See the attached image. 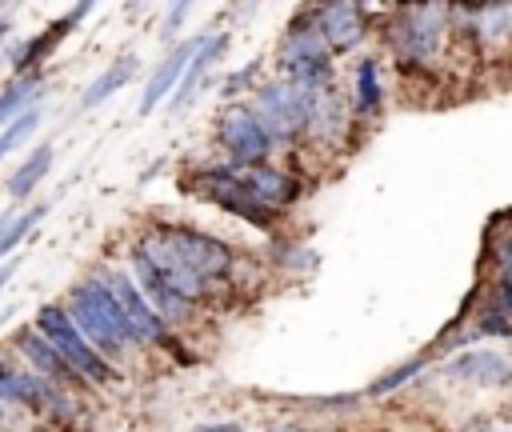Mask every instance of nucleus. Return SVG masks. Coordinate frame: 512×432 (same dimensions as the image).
<instances>
[{
	"label": "nucleus",
	"mask_w": 512,
	"mask_h": 432,
	"mask_svg": "<svg viewBox=\"0 0 512 432\" xmlns=\"http://www.w3.org/2000/svg\"><path fill=\"white\" fill-rule=\"evenodd\" d=\"M64 312L72 316V324L80 328V336L104 356V360H120L128 348H136L132 332H128V320L112 296V288L104 284V276H88L80 284H72L68 292V304Z\"/></svg>",
	"instance_id": "1"
},
{
	"label": "nucleus",
	"mask_w": 512,
	"mask_h": 432,
	"mask_svg": "<svg viewBox=\"0 0 512 432\" xmlns=\"http://www.w3.org/2000/svg\"><path fill=\"white\" fill-rule=\"evenodd\" d=\"M32 328L76 368V376H80L84 384H116V380H120V368H116L112 360H104V356L80 336V328L72 324V316L64 312V304H40L36 316H32Z\"/></svg>",
	"instance_id": "2"
},
{
	"label": "nucleus",
	"mask_w": 512,
	"mask_h": 432,
	"mask_svg": "<svg viewBox=\"0 0 512 432\" xmlns=\"http://www.w3.org/2000/svg\"><path fill=\"white\" fill-rule=\"evenodd\" d=\"M0 404H16V408L36 412L52 424H76V412H80V400L72 392L52 388L48 380L28 372L12 356H0Z\"/></svg>",
	"instance_id": "3"
},
{
	"label": "nucleus",
	"mask_w": 512,
	"mask_h": 432,
	"mask_svg": "<svg viewBox=\"0 0 512 432\" xmlns=\"http://www.w3.org/2000/svg\"><path fill=\"white\" fill-rule=\"evenodd\" d=\"M148 232L172 252L176 264H184V268H188L192 276H200L204 284H220V280L232 272V248H228L224 240L200 232V228L160 220V224H152Z\"/></svg>",
	"instance_id": "4"
},
{
	"label": "nucleus",
	"mask_w": 512,
	"mask_h": 432,
	"mask_svg": "<svg viewBox=\"0 0 512 432\" xmlns=\"http://www.w3.org/2000/svg\"><path fill=\"white\" fill-rule=\"evenodd\" d=\"M184 188L196 192V196H204V200H212V204H220L224 212H232V216H240V220H248V224H260V228H272V224H276V212L264 208V204L244 188L240 168H232V164L200 168V172H192V176L184 180Z\"/></svg>",
	"instance_id": "5"
},
{
	"label": "nucleus",
	"mask_w": 512,
	"mask_h": 432,
	"mask_svg": "<svg viewBox=\"0 0 512 432\" xmlns=\"http://www.w3.org/2000/svg\"><path fill=\"white\" fill-rule=\"evenodd\" d=\"M104 284L112 288V296H116V304H120V312H124V320H128V332H132V340L136 344H152V348H164V352H172L176 360H192L188 352H180L184 344L172 336V328L156 316V308L144 300V292L136 288V280L128 276V272H108L104 276Z\"/></svg>",
	"instance_id": "6"
},
{
	"label": "nucleus",
	"mask_w": 512,
	"mask_h": 432,
	"mask_svg": "<svg viewBox=\"0 0 512 432\" xmlns=\"http://www.w3.org/2000/svg\"><path fill=\"white\" fill-rule=\"evenodd\" d=\"M280 68L292 84H304V88H320L328 80V48L316 32V20H312V8H304L292 24H288V36L280 44Z\"/></svg>",
	"instance_id": "7"
},
{
	"label": "nucleus",
	"mask_w": 512,
	"mask_h": 432,
	"mask_svg": "<svg viewBox=\"0 0 512 432\" xmlns=\"http://www.w3.org/2000/svg\"><path fill=\"white\" fill-rule=\"evenodd\" d=\"M216 136H220V144H224L232 168H256V164H264V156H268V148H272L268 128L260 124V116H256L248 104L224 108L220 120H216Z\"/></svg>",
	"instance_id": "8"
},
{
	"label": "nucleus",
	"mask_w": 512,
	"mask_h": 432,
	"mask_svg": "<svg viewBox=\"0 0 512 432\" xmlns=\"http://www.w3.org/2000/svg\"><path fill=\"white\" fill-rule=\"evenodd\" d=\"M312 96L316 88H304V84H268L260 88V100H256V116L260 124L268 128V136H296L300 128H308V116H312Z\"/></svg>",
	"instance_id": "9"
},
{
	"label": "nucleus",
	"mask_w": 512,
	"mask_h": 432,
	"mask_svg": "<svg viewBox=\"0 0 512 432\" xmlns=\"http://www.w3.org/2000/svg\"><path fill=\"white\" fill-rule=\"evenodd\" d=\"M444 20H448V8L440 4H424V8H404L400 20L392 24V48L404 64H424L436 56L440 48V36H444Z\"/></svg>",
	"instance_id": "10"
},
{
	"label": "nucleus",
	"mask_w": 512,
	"mask_h": 432,
	"mask_svg": "<svg viewBox=\"0 0 512 432\" xmlns=\"http://www.w3.org/2000/svg\"><path fill=\"white\" fill-rule=\"evenodd\" d=\"M8 348H12V352L24 360V368H28V372H36L40 380H48L52 388L72 392V396L88 388V384L76 376V368H72V364H68V360H64V356H60V352H56V348H52V344H48V340H44V336L32 328V324L16 328V336L8 340Z\"/></svg>",
	"instance_id": "11"
},
{
	"label": "nucleus",
	"mask_w": 512,
	"mask_h": 432,
	"mask_svg": "<svg viewBox=\"0 0 512 432\" xmlns=\"http://www.w3.org/2000/svg\"><path fill=\"white\" fill-rule=\"evenodd\" d=\"M88 12H92L88 4H76L68 16H60V20H52L48 28H40V32H32V36H24V40L12 48V72H16V76L36 72V68L56 52V44H60V40H64V36H68V32H72Z\"/></svg>",
	"instance_id": "12"
},
{
	"label": "nucleus",
	"mask_w": 512,
	"mask_h": 432,
	"mask_svg": "<svg viewBox=\"0 0 512 432\" xmlns=\"http://www.w3.org/2000/svg\"><path fill=\"white\" fill-rule=\"evenodd\" d=\"M312 20H316V32L324 40V48H352L360 36H364V8L356 4H324V8H312Z\"/></svg>",
	"instance_id": "13"
},
{
	"label": "nucleus",
	"mask_w": 512,
	"mask_h": 432,
	"mask_svg": "<svg viewBox=\"0 0 512 432\" xmlns=\"http://www.w3.org/2000/svg\"><path fill=\"white\" fill-rule=\"evenodd\" d=\"M200 40H204V36L176 44V48H172V52H168V56L156 64V72L148 76V84H144V96H140V116L156 112V104H160L164 96H172V88L180 84V76H184V68H188V60H192V52L200 48Z\"/></svg>",
	"instance_id": "14"
},
{
	"label": "nucleus",
	"mask_w": 512,
	"mask_h": 432,
	"mask_svg": "<svg viewBox=\"0 0 512 432\" xmlns=\"http://www.w3.org/2000/svg\"><path fill=\"white\" fill-rule=\"evenodd\" d=\"M240 180H244V188L264 204V208H272V212H280L284 204H292L296 196H300V184L288 176V172H280V168H268V164H256V168H240Z\"/></svg>",
	"instance_id": "15"
},
{
	"label": "nucleus",
	"mask_w": 512,
	"mask_h": 432,
	"mask_svg": "<svg viewBox=\"0 0 512 432\" xmlns=\"http://www.w3.org/2000/svg\"><path fill=\"white\" fill-rule=\"evenodd\" d=\"M224 48H228V32H216V36H204V40H200V48L192 52V60H188V68H184L180 84L172 88V108H176V112H180V108H188V100L196 96V88H200L204 72L216 64V56H224Z\"/></svg>",
	"instance_id": "16"
},
{
	"label": "nucleus",
	"mask_w": 512,
	"mask_h": 432,
	"mask_svg": "<svg viewBox=\"0 0 512 432\" xmlns=\"http://www.w3.org/2000/svg\"><path fill=\"white\" fill-rule=\"evenodd\" d=\"M448 376L456 380H472V384H508L512 380V368L500 352H488V348H476V352H464L460 360L448 364Z\"/></svg>",
	"instance_id": "17"
},
{
	"label": "nucleus",
	"mask_w": 512,
	"mask_h": 432,
	"mask_svg": "<svg viewBox=\"0 0 512 432\" xmlns=\"http://www.w3.org/2000/svg\"><path fill=\"white\" fill-rule=\"evenodd\" d=\"M52 156H56V148H52V144H40V148H32V152L16 164V172L8 176V200H12V204L28 200V196L40 188V180H44L48 168H52Z\"/></svg>",
	"instance_id": "18"
},
{
	"label": "nucleus",
	"mask_w": 512,
	"mask_h": 432,
	"mask_svg": "<svg viewBox=\"0 0 512 432\" xmlns=\"http://www.w3.org/2000/svg\"><path fill=\"white\" fill-rule=\"evenodd\" d=\"M132 76H136V56H132V52L116 56V60H112V64H108V68H104V72H100V76H96V80L84 88L80 108H84V112H88V108H100V104H104L112 92H120V88H124Z\"/></svg>",
	"instance_id": "19"
},
{
	"label": "nucleus",
	"mask_w": 512,
	"mask_h": 432,
	"mask_svg": "<svg viewBox=\"0 0 512 432\" xmlns=\"http://www.w3.org/2000/svg\"><path fill=\"white\" fill-rule=\"evenodd\" d=\"M44 92V76L40 72H28V76H16L4 92H0V128H8L16 116H24L28 108H36Z\"/></svg>",
	"instance_id": "20"
},
{
	"label": "nucleus",
	"mask_w": 512,
	"mask_h": 432,
	"mask_svg": "<svg viewBox=\"0 0 512 432\" xmlns=\"http://www.w3.org/2000/svg\"><path fill=\"white\" fill-rule=\"evenodd\" d=\"M48 216V204H32L24 212H0V264L12 260V252L28 240V232Z\"/></svg>",
	"instance_id": "21"
},
{
	"label": "nucleus",
	"mask_w": 512,
	"mask_h": 432,
	"mask_svg": "<svg viewBox=\"0 0 512 432\" xmlns=\"http://www.w3.org/2000/svg\"><path fill=\"white\" fill-rule=\"evenodd\" d=\"M384 100V84H380V72H376V56H364L356 64V112H376Z\"/></svg>",
	"instance_id": "22"
},
{
	"label": "nucleus",
	"mask_w": 512,
	"mask_h": 432,
	"mask_svg": "<svg viewBox=\"0 0 512 432\" xmlns=\"http://www.w3.org/2000/svg\"><path fill=\"white\" fill-rule=\"evenodd\" d=\"M40 128V108H28L24 116H16L8 128H0V160L12 156L16 148H24L32 140V132Z\"/></svg>",
	"instance_id": "23"
},
{
	"label": "nucleus",
	"mask_w": 512,
	"mask_h": 432,
	"mask_svg": "<svg viewBox=\"0 0 512 432\" xmlns=\"http://www.w3.org/2000/svg\"><path fill=\"white\" fill-rule=\"evenodd\" d=\"M424 368V360H408V364H400V368H392V372H384L376 384H372V392H392V388H400L408 376H416Z\"/></svg>",
	"instance_id": "24"
},
{
	"label": "nucleus",
	"mask_w": 512,
	"mask_h": 432,
	"mask_svg": "<svg viewBox=\"0 0 512 432\" xmlns=\"http://www.w3.org/2000/svg\"><path fill=\"white\" fill-rule=\"evenodd\" d=\"M476 332H480V336H512V316L488 308V312L480 316V328H476Z\"/></svg>",
	"instance_id": "25"
},
{
	"label": "nucleus",
	"mask_w": 512,
	"mask_h": 432,
	"mask_svg": "<svg viewBox=\"0 0 512 432\" xmlns=\"http://www.w3.org/2000/svg\"><path fill=\"white\" fill-rule=\"evenodd\" d=\"M184 16H188V4H172V8H168V20H164V36H172Z\"/></svg>",
	"instance_id": "26"
},
{
	"label": "nucleus",
	"mask_w": 512,
	"mask_h": 432,
	"mask_svg": "<svg viewBox=\"0 0 512 432\" xmlns=\"http://www.w3.org/2000/svg\"><path fill=\"white\" fill-rule=\"evenodd\" d=\"M12 276H16V260H4V264H0V296H4V288H8Z\"/></svg>",
	"instance_id": "27"
},
{
	"label": "nucleus",
	"mask_w": 512,
	"mask_h": 432,
	"mask_svg": "<svg viewBox=\"0 0 512 432\" xmlns=\"http://www.w3.org/2000/svg\"><path fill=\"white\" fill-rule=\"evenodd\" d=\"M192 432H240V424H200Z\"/></svg>",
	"instance_id": "28"
},
{
	"label": "nucleus",
	"mask_w": 512,
	"mask_h": 432,
	"mask_svg": "<svg viewBox=\"0 0 512 432\" xmlns=\"http://www.w3.org/2000/svg\"><path fill=\"white\" fill-rule=\"evenodd\" d=\"M8 32H12V20H8V16H0V44L8 40Z\"/></svg>",
	"instance_id": "29"
},
{
	"label": "nucleus",
	"mask_w": 512,
	"mask_h": 432,
	"mask_svg": "<svg viewBox=\"0 0 512 432\" xmlns=\"http://www.w3.org/2000/svg\"><path fill=\"white\" fill-rule=\"evenodd\" d=\"M4 424H8V412H4V404H0V428H4Z\"/></svg>",
	"instance_id": "30"
}]
</instances>
